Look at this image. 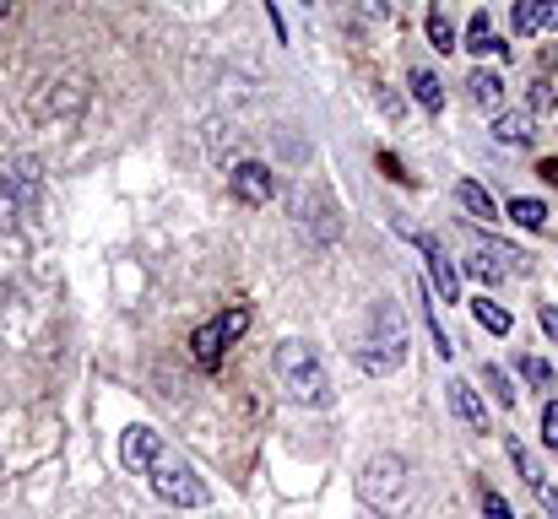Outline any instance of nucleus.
Listing matches in <instances>:
<instances>
[{"label":"nucleus","mask_w":558,"mask_h":519,"mask_svg":"<svg viewBox=\"0 0 558 519\" xmlns=\"http://www.w3.org/2000/svg\"><path fill=\"white\" fill-rule=\"evenodd\" d=\"M120 460H125V471L147 477V487H153L163 504H174V509H201V504L211 498L206 482L195 477V466H190L185 455H174V449L163 444V433L147 428V422L125 428V438H120Z\"/></svg>","instance_id":"1"},{"label":"nucleus","mask_w":558,"mask_h":519,"mask_svg":"<svg viewBox=\"0 0 558 519\" xmlns=\"http://www.w3.org/2000/svg\"><path fill=\"white\" fill-rule=\"evenodd\" d=\"M353 357H359V368L374 373V379H385V373H396V368L407 362V314H401L390 298H379V304L369 309Z\"/></svg>","instance_id":"2"},{"label":"nucleus","mask_w":558,"mask_h":519,"mask_svg":"<svg viewBox=\"0 0 558 519\" xmlns=\"http://www.w3.org/2000/svg\"><path fill=\"white\" fill-rule=\"evenodd\" d=\"M271 373L288 390V400H299V406H331V379H326V362L315 357V346L282 342L271 351Z\"/></svg>","instance_id":"3"},{"label":"nucleus","mask_w":558,"mask_h":519,"mask_svg":"<svg viewBox=\"0 0 558 519\" xmlns=\"http://www.w3.org/2000/svg\"><path fill=\"white\" fill-rule=\"evenodd\" d=\"M407 477H412V471H407L401 455H374L369 466H364V477H359V498L385 519L401 515L407 498H412V482H407Z\"/></svg>","instance_id":"4"},{"label":"nucleus","mask_w":558,"mask_h":519,"mask_svg":"<svg viewBox=\"0 0 558 519\" xmlns=\"http://www.w3.org/2000/svg\"><path fill=\"white\" fill-rule=\"evenodd\" d=\"M244 331H250V309H244V304H233V309H222L217 320L195 325V336H190V357H195V362L211 373V368L222 362V351L239 342Z\"/></svg>","instance_id":"5"},{"label":"nucleus","mask_w":558,"mask_h":519,"mask_svg":"<svg viewBox=\"0 0 558 519\" xmlns=\"http://www.w3.org/2000/svg\"><path fill=\"white\" fill-rule=\"evenodd\" d=\"M466 276H477L483 287H499V282H521V276H532V260H526L515 244L488 238V244L466 260Z\"/></svg>","instance_id":"6"},{"label":"nucleus","mask_w":558,"mask_h":519,"mask_svg":"<svg viewBox=\"0 0 558 519\" xmlns=\"http://www.w3.org/2000/svg\"><path fill=\"white\" fill-rule=\"evenodd\" d=\"M38 200V169L33 163H0V227H11L16 217H27Z\"/></svg>","instance_id":"7"},{"label":"nucleus","mask_w":558,"mask_h":519,"mask_svg":"<svg viewBox=\"0 0 558 519\" xmlns=\"http://www.w3.org/2000/svg\"><path fill=\"white\" fill-rule=\"evenodd\" d=\"M401 227V222H396ZM417 249H423V260H428V287H434V298L439 304H461V276H456V265H450V255L439 249V238H428V233H412V227H401Z\"/></svg>","instance_id":"8"},{"label":"nucleus","mask_w":558,"mask_h":519,"mask_svg":"<svg viewBox=\"0 0 558 519\" xmlns=\"http://www.w3.org/2000/svg\"><path fill=\"white\" fill-rule=\"evenodd\" d=\"M505 449H510V466H515V477L526 482V493L543 504V515L558 519V487H554V477H548V471H543V466L526 455V444H521V438H510Z\"/></svg>","instance_id":"9"},{"label":"nucleus","mask_w":558,"mask_h":519,"mask_svg":"<svg viewBox=\"0 0 558 519\" xmlns=\"http://www.w3.org/2000/svg\"><path fill=\"white\" fill-rule=\"evenodd\" d=\"M228 189H233L244 206H271V195H277V173L266 169V163H239V169L228 173Z\"/></svg>","instance_id":"10"},{"label":"nucleus","mask_w":558,"mask_h":519,"mask_svg":"<svg viewBox=\"0 0 558 519\" xmlns=\"http://www.w3.org/2000/svg\"><path fill=\"white\" fill-rule=\"evenodd\" d=\"M445 390H450V411L461 417V428H466V433H483V438H488L494 428H488V406H483V395H477V390H472L466 379H450Z\"/></svg>","instance_id":"11"},{"label":"nucleus","mask_w":558,"mask_h":519,"mask_svg":"<svg viewBox=\"0 0 558 519\" xmlns=\"http://www.w3.org/2000/svg\"><path fill=\"white\" fill-rule=\"evenodd\" d=\"M461 49H472L477 60H505V54H510V44H499V38H494V16H488V11H472Z\"/></svg>","instance_id":"12"},{"label":"nucleus","mask_w":558,"mask_h":519,"mask_svg":"<svg viewBox=\"0 0 558 519\" xmlns=\"http://www.w3.org/2000/svg\"><path fill=\"white\" fill-rule=\"evenodd\" d=\"M515 33L521 38L558 33V0H515Z\"/></svg>","instance_id":"13"},{"label":"nucleus","mask_w":558,"mask_h":519,"mask_svg":"<svg viewBox=\"0 0 558 519\" xmlns=\"http://www.w3.org/2000/svg\"><path fill=\"white\" fill-rule=\"evenodd\" d=\"M456 200H461V211H466L472 222H494V217H499L494 195H488L477 178H461V184H456Z\"/></svg>","instance_id":"14"},{"label":"nucleus","mask_w":558,"mask_h":519,"mask_svg":"<svg viewBox=\"0 0 558 519\" xmlns=\"http://www.w3.org/2000/svg\"><path fill=\"white\" fill-rule=\"evenodd\" d=\"M532 136H537V120L532 114H499L494 120V141L499 147H532Z\"/></svg>","instance_id":"15"},{"label":"nucleus","mask_w":558,"mask_h":519,"mask_svg":"<svg viewBox=\"0 0 558 519\" xmlns=\"http://www.w3.org/2000/svg\"><path fill=\"white\" fill-rule=\"evenodd\" d=\"M466 98H472L477 109H499V103H505V76L472 71V76H466Z\"/></svg>","instance_id":"16"},{"label":"nucleus","mask_w":558,"mask_h":519,"mask_svg":"<svg viewBox=\"0 0 558 519\" xmlns=\"http://www.w3.org/2000/svg\"><path fill=\"white\" fill-rule=\"evenodd\" d=\"M510 222H521V227H532V233H548V227H554V211H548L543 200H532V195H515V200H510Z\"/></svg>","instance_id":"17"},{"label":"nucleus","mask_w":558,"mask_h":519,"mask_svg":"<svg viewBox=\"0 0 558 519\" xmlns=\"http://www.w3.org/2000/svg\"><path fill=\"white\" fill-rule=\"evenodd\" d=\"M407 82H412V98H417L428 114H445V82H439L434 71H412Z\"/></svg>","instance_id":"18"},{"label":"nucleus","mask_w":558,"mask_h":519,"mask_svg":"<svg viewBox=\"0 0 558 519\" xmlns=\"http://www.w3.org/2000/svg\"><path fill=\"white\" fill-rule=\"evenodd\" d=\"M417 298H423V320H428V331H434V351H439V357H450L456 342L445 336V320H439V309H434V287H423Z\"/></svg>","instance_id":"19"},{"label":"nucleus","mask_w":558,"mask_h":519,"mask_svg":"<svg viewBox=\"0 0 558 519\" xmlns=\"http://www.w3.org/2000/svg\"><path fill=\"white\" fill-rule=\"evenodd\" d=\"M428 38H434V49H439V54H450V49H461V38H456V27H450V16H445V5H434V11H428Z\"/></svg>","instance_id":"20"},{"label":"nucleus","mask_w":558,"mask_h":519,"mask_svg":"<svg viewBox=\"0 0 558 519\" xmlns=\"http://www.w3.org/2000/svg\"><path fill=\"white\" fill-rule=\"evenodd\" d=\"M472 320H477L488 336H510V314H505L499 304H488V298H477V304H472Z\"/></svg>","instance_id":"21"},{"label":"nucleus","mask_w":558,"mask_h":519,"mask_svg":"<svg viewBox=\"0 0 558 519\" xmlns=\"http://www.w3.org/2000/svg\"><path fill=\"white\" fill-rule=\"evenodd\" d=\"M483 384L494 390V400H499V406H515V400H521V395H515V384L505 379V368H494V362H483Z\"/></svg>","instance_id":"22"},{"label":"nucleus","mask_w":558,"mask_h":519,"mask_svg":"<svg viewBox=\"0 0 558 519\" xmlns=\"http://www.w3.org/2000/svg\"><path fill=\"white\" fill-rule=\"evenodd\" d=\"M515 368H521V379H526V384H554V362H543V357H532V351H526Z\"/></svg>","instance_id":"23"},{"label":"nucleus","mask_w":558,"mask_h":519,"mask_svg":"<svg viewBox=\"0 0 558 519\" xmlns=\"http://www.w3.org/2000/svg\"><path fill=\"white\" fill-rule=\"evenodd\" d=\"M483 519H515L510 515V504H505L494 487H483Z\"/></svg>","instance_id":"24"},{"label":"nucleus","mask_w":558,"mask_h":519,"mask_svg":"<svg viewBox=\"0 0 558 519\" xmlns=\"http://www.w3.org/2000/svg\"><path fill=\"white\" fill-rule=\"evenodd\" d=\"M543 444L558 455V400H548V411H543Z\"/></svg>","instance_id":"25"},{"label":"nucleus","mask_w":558,"mask_h":519,"mask_svg":"<svg viewBox=\"0 0 558 519\" xmlns=\"http://www.w3.org/2000/svg\"><path fill=\"white\" fill-rule=\"evenodd\" d=\"M537 320H543V331L558 342V309H554V304H543V309H537Z\"/></svg>","instance_id":"26"},{"label":"nucleus","mask_w":558,"mask_h":519,"mask_svg":"<svg viewBox=\"0 0 558 519\" xmlns=\"http://www.w3.org/2000/svg\"><path fill=\"white\" fill-rule=\"evenodd\" d=\"M359 5H364L369 16H390V0H359Z\"/></svg>","instance_id":"27"},{"label":"nucleus","mask_w":558,"mask_h":519,"mask_svg":"<svg viewBox=\"0 0 558 519\" xmlns=\"http://www.w3.org/2000/svg\"><path fill=\"white\" fill-rule=\"evenodd\" d=\"M543 178H554V184H558V158H548V163H543Z\"/></svg>","instance_id":"28"},{"label":"nucleus","mask_w":558,"mask_h":519,"mask_svg":"<svg viewBox=\"0 0 558 519\" xmlns=\"http://www.w3.org/2000/svg\"><path fill=\"white\" fill-rule=\"evenodd\" d=\"M5 11H11V0H0V16H5Z\"/></svg>","instance_id":"29"},{"label":"nucleus","mask_w":558,"mask_h":519,"mask_svg":"<svg viewBox=\"0 0 558 519\" xmlns=\"http://www.w3.org/2000/svg\"><path fill=\"white\" fill-rule=\"evenodd\" d=\"M304 5H315V0H304Z\"/></svg>","instance_id":"30"}]
</instances>
